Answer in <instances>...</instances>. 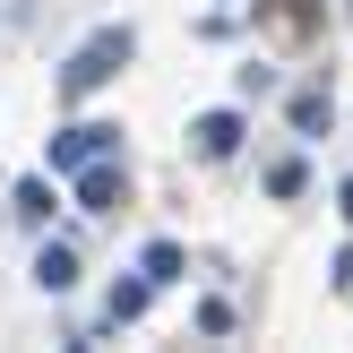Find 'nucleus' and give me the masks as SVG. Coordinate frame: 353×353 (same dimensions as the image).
Returning a JSON list of instances; mask_svg holds the SVG:
<instances>
[{
	"label": "nucleus",
	"mask_w": 353,
	"mask_h": 353,
	"mask_svg": "<svg viewBox=\"0 0 353 353\" xmlns=\"http://www.w3.org/2000/svg\"><path fill=\"white\" fill-rule=\"evenodd\" d=\"M130 52H138V34H130V26H95L78 52H69V69H61V95H95L103 78H121V61H130Z\"/></svg>",
	"instance_id": "1"
},
{
	"label": "nucleus",
	"mask_w": 353,
	"mask_h": 353,
	"mask_svg": "<svg viewBox=\"0 0 353 353\" xmlns=\"http://www.w3.org/2000/svg\"><path fill=\"white\" fill-rule=\"evenodd\" d=\"M121 130H103V121H69V130H52V172H78L95 164V155H112Z\"/></svg>",
	"instance_id": "2"
},
{
	"label": "nucleus",
	"mask_w": 353,
	"mask_h": 353,
	"mask_svg": "<svg viewBox=\"0 0 353 353\" xmlns=\"http://www.w3.org/2000/svg\"><path fill=\"white\" fill-rule=\"evenodd\" d=\"M112 199H121V164H112V155H95V164H78V207H86V216H103Z\"/></svg>",
	"instance_id": "3"
},
{
	"label": "nucleus",
	"mask_w": 353,
	"mask_h": 353,
	"mask_svg": "<svg viewBox=\"0 0 353 353\" xmlns=\"http://www.w3.org/2000/svg\"><path fill=\"white\" fill-rule=\"evenodd\" d=\"M190 138H199L207 164H224V155L241 147V112H199V130H190Z\"/></svg>",
	"instance_id": "4"
},
{
	"label": "nucleus",
	"mask_w": 353,
	"mask_h": 353,
	"mask_svg": "<svg viewBox=\"0 0 353 353\" xmlns=\"http://www.w3.org/2000/svg\"><path fill=\"white\" fill-rule=\"evenodd\" d=\"M147 293H155V276L138 268L130 285H112V302H103V319H112V327H130V319H147Z\"/></svg>",
	"instance_id": "5"
},
{
	"label": "nucleus",
	"mask_w": 353,
	"mask_h": 353,
	"mask_svg": "<svg viewBox=\"0 0 353 353\" xmlns=\"http://www.w3.org/2000/svg\"><path fill=\"white\" fill-rule=\"evenodd\" d=\"M34 285H43V293H69V285H78V259H69L61 241H43V250H34Z\"/></svg>",
	"instance_id": "6"
},
{
	"label": "nucleus",
	"mask_w": 353,
	"mask_h": 353,
	"mask_svg": "<svg viewBox=\"0 0 353 353\" xmlns=\"http://www.w3.org/2000/svg\"><path fill=\"white\" fill-rule=\"evenodd\" d=\"M138 268H147L155 285H172V276H181V241H147V250H138Z\"/></svg>",
	"instance_id": "7"
},
{
	"label": "nucleus",
	"mask_w": 353,
	"mask_h": 353,
	"mask_svg": "<svg viewBox=\"0 0 353 353\" xmlns=\"http://www.w3.org/2000/svg\"><path fill=\"white\" fill-rule=\"evenodd\" d=\"M327 112H336V103H327L319 86H310V95H293V130H302V138H319V130H327Z\"/></svg>",
	"instance_id": "8"
},
{
	"label": "nucleus",
	"mask_w": 353,
	"mask_h": 353,
	"mask_svg": "<svg viewBox=\"0 0 353 353\" xmlns=\"http://www.w3.org/2000/svg\"><path fill=\"white\" fill-rule=\"evenodd\" d=\"M52 207H61V199H52V181H17V216H26V224H43Z\"/></svg>",
	"instance_id": "9"
},
{
	"label": "nucleus",
	"mask_w": 353,
	"mask_h": 353,
	"mask_svg": "<svg viewBox=\"0 0 353 353\" xmlns=\"http://www.w3.org/2000/svg\"><path fill=\"white\" fill-rule=\"evenodd\" d=\"M302 181H310V172H302V155H285V164H268V190H276V199H302Z\"/></svg>",
	"instance_id": "10"
},
{
	"label": "nucleus",
	"mask_w": 353,
	"mask_h": 353,
	"mask_svg": "<svg viewBox=\"0 0 353 353\" xmlns=\"http://www.w3.org/2000/svg\"><path fill=\"white\" fill-rule=\"evenodd\" d=\"M336 207H345V224H353V181H345V190H336Z\"/></svg>",
	"instance_id": "11"
},
{
	"label": "nucleus",
	"mask_w": 353,
	"mask_h": 353,
	"mask_svg": "<svg viewBox=\"0 0 353 353\" xmlns=\"http://www.w3.org/2000/svg\"><path fill=\"white\" fill-rule=\"evenodd\" d=\"M345 9H353V0H345Z\"/></svg>",
	"instance_id": "12"
}]
</instances>
